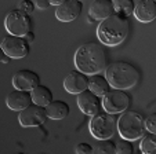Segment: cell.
<instances>
[{
  "mask_svg": "<svg viewBox=\"0 0 156 154\" xmlns=\"http://www.w3.org/2000/svg\"><path fill=\"white\" fill-rule=\"evenodd\" d=\"M133 14L140 22H152L156 18V4L152 0H137L134 3Z\"/></svg>",
  "mask_w": 156,
  "mask_h": 154,
  "instance_id": "9a60e30c",
  "label": "cell"
},
{
  "mask_svg": "<svg viewBox=\"0 0 156 154\" xmlns=\"http://www.w3.org/2000/svg\"><path fill=\"white\" fill-rule=\"evenodd\" d=\"M4 28L11 36L25 37L32 29V18L20 9H12L4 19Z\"/></svg>",
  "mask_w": 156,
  "mask_h": 154,
  "instance_id": "8992f818",
  "label": "cell"
},
{
  "mask_svg": "<svg viewBox=\"0 0 156 154\" xmlns=\"http://www.w3.org/2000/svg\"><path fill=\"white\" fill-rule=\"evenodd\" d=\"M30 95H32L33 103H35V105H39V106H43V108H46L48 103H51V102L54 101L51 90L48 87H46V85H41V84H39L35 90L30 91Z\"/></svg>",
  "mask_w": 156,
  "mask_h": 154,
  "instance_id": "d6986e66",
  "label": "cell"
},
{
  "mask_svg": "<svg viewBox=\"0 0 156 154\" xmlns=\"http://www.w3.org/2000/svg\"><path fill=\"white\" fill-rule=\"evenodd\" d=\"M90 132L98 140L112 139V136L118 131V118L115 114H109L106 111H100L90 120Z\"/></svg>",
  "mask_w": 156,
  "mask_h": 154,
  "instance_id": "5b68a950",
  "label": "cell"
},
{
  "mask_svg": "<svg viewBox=\"0 0 156 154\" xmlns=\"http://www.w3.org/2000/svg\"><path fill=\"white\" fill-rule=\"evenodd\" d=\"M116 154H134V145L130 140L120 139L116 142Z\"/></svg>",
  "mask_w": 156,
  "mask_h": 154,
  "instance_id": "603a6c76",
  "label": "cell"
},
{
  "mask_svg": "<svg viewBox=\"0 0 156 154\" xmlns=\"http://www.w3.org/2000/svg\"><path fill=\"white\" fill-rule=\"evenodd\" d=\"M7 108L11 109L14 111H22L24 109H27L29 105H32V95L28 91H20L14 90L7 95L6 98Z\"/></svg>",
  "mask_w": 156,
  "mask_h": 154,
  "instance_id": "2e32d148",
  "label": "cell"
},
{
  "mask_svg": "<svg viewBox=\"0 0 156 154\" xmlns=\"http://www.w3.org/2000/svg\"><path fill=\"white\" fill-rule=\"evenodd\" d=\"M118 132L122 139L134 140L142 138L145 132V118L134 110H126L118 118Z\"/></svg>",
  "mask_w": 156,
  "mask_h": 154,
  "instance_id": "277c9868",
  "label": "cell"
},
{
  "mask_svg": "<svg viewBox=\"0 0 156 154\" xmlns=\"http://www.w3.org/2000/svg\"><path fill=\"white\" fill-rule=\"evenodd\" d=\"M75 153L76 154H91L93 153V146L90 143H86L82 142L79 145H76L75 147Z\"/></svg>",
  "mask_w": 156,
  "mask_h": 154,
  "instance_id": "d4e9b609",
  "label": "cell"
},
{
  "mask_svg": "<svg viewBox=\"0 0 156 154\" xmlns=\"http://www.w3.org/2000/svg\"><path fill=\"white\" fill-rule=\"evenodd\" d=\"M130 32V22L126 17L113 14L101 21L97 28V37L101 44L108 47L120 46Z\"/></svg>",
  "mask_w": 156,
  "mask_h": 154,
  "instance_id": "7a4b0ae2",
  "label": "cell"
},
{
  "mask_svg": "<svg viewBox=\"0 0 156 154\" xmlns=\"http://www.w3.org/2000/svg\"><path fill=\"white\" fill-rule=\"evenodd\" d=\"M88 91H91L93 94H95L97 96L102 98L109 90H111V85H109L108 80L105 79V76L98 73V74H93L88 77Z\"/></svg>",
  "mask_w": 156,
  "mask_h": 154,
  "instance_id": "e0dca14e",
  "label": "cell"
},
{
  "mask_svg": "<svg viewBox=\"0 0 156 154\" xmlns=\"http://www.w3.org/2000/svg\"><path fill=\"white\" fill-rule=\"evenodd\" d=\"M113 14H115V7L113 2L111 0H94L88 7V18H91L94 22L95 21L101 22Z\"/></svg>",
  "mask_w": 156,
  "mask_h": 154,
  "instance_id": "5bb4252c",
  "label": "cell"
},
{
  "mask_svg": "<svg viewBox=\"0 0 156 154\" xmlns=\"http://www.w3.org/2000/svg\"><path fill=\"white\" fill-rule=\"evenodd\" d=\"M134 154H136V153H134Z\"/></svg>",
  "mask_w": 156,
  "mask_h": 154,
  "instance_id": "836d02e7",
  "label": "cell"
},
{
  "mask_svg": "<svg viewBox=\"0 0 156 154\" xmlns=\"http://www.w3.org/2000/svg\"><path fill=\"white\" fill-rule=\"evenodd\" d=\"M25 40H27V41H28V43H32V41H33V40H35V33H33V32H32V30H30V32H29V33H28V35H27V36H25Z\"/></svg>",
  "mask_w": 156,
  "mask_h": 154,
  "instance_id": "83f0119b",
  "label": "cell"
},
{
  "mask_svg": "<svg viewBox=\"0 0 156 154\" xmlns=\"http://www.w3.org/2000/svg\"><path fill=\"white\" fill-rule=\"evenodd\" d=\"M69 111V105L65 101H53L46 106V114L47 118L51 120H62L65 117H68Z\"/></svg>",
  "mask_w": 156,
  "mask_h": 154,
  "instance_id": "ac0fdd59",
  "label": "cell"
},
{
  "mask_svg": "<svg viewBox=\"0 0 156 154\" xmlns=\"http://www.w3.org/2000/svg\"><path fill=\"white\" fill-rule=\"evenodd\" d=\"M0 47L3 50V53L11 59L25 58V56H28V54L30 51L29 43L25 40V37H18V36L11 35H7L2 40Z\"/></svg>",
  "mask_w": 156,
  "mask_h": 154,
  "instance_id": "ba28073f",
  "label": "cell"
},
{
  "mask_svg": "<svg viewBox=\"0 0 156 154\" xmlns=\"http://www.w3.org/2000/svg\"><path fill=\"white\" fill-rule=\"evenodd\" d=\"M6 56V54L3 53V50H2V47H0V62H3V58Z\"/></svg>",
  "mask_w": 156,
  "mask_h": 154,
  "instance_id": "f546056e",
  "label": "cell"
},
{
  "mask_svg": "<svg viewBox=\"0 0 156 154\" xmlns=\"http://www.w3.org/2000/svg\"><path fill=\"white\" fill-rule=\"evenodd\" d=\"M17 9L22 10V11H25L27 14L30 15L33 12V10H35V3H33V2H29V0H22V2L18 3Z\"/></svg>",
  "mask_w": 156,
  "mask_h": 154,
  "instance_id": "484cf974",
  "label": "cell"
},
{
  "mask_svg": "<svg viewBox=\"0 0 156 154\" xmlns=\"http://www.w3.org/2000/svg\"><path fill=\"white\" fill-rule=\"evenodd\" d=\"M91 154H116V142L113 139L98 140V143L93 146Z\"/></svg>",
  "mask_w": 156,
  "mask_h": 154,
  "instance_id": "ffe728a7",
  "label": "cell"
},
{
  "mask_svg": "<svg viewBox=\"0 0 156 154\" xmlns=\"http://www.w3.org/2000/svg\"><path fill=\"white\" fill-rule=\"evenodd\" d=\"M83 10V2L80 0H64L55 10V18L61 22H72L75 21Z\"/></svg>",
  "mask_w": 156,
  "mask_h": 154,
  "instance_id": "8fae6325",
  "label": "cell"
},
{
  "mask_svg": "<svg viewBox=\"0 0 156 154\" xmlns=\"http://www.w3.org/2000/svg\"><path fill=\"white\" fill-rule=\"evenodd\" d=\"M64 88L66 92L79 95L80 92L88 88V76H86L79 70H72L64 79Z\"/></svg>",
  "mask_w": 156,
  "mask_h": 154,
  "instance_id": "7c38bea8",
  "label": "cell"
},
{
  "mask_svg": "<svg viewBox=\"0 0 156 154\" xmlns=\"http://www.w3.org/2000/svg\"><path fill=\"white\" fill-rule=\"evenodd\" d=\"M40 84V77L36 72L29 69H21L12 74V87L20 91H33Z\"/></svg>",
  "mask_w": 156,
  "mask_h": 154,
  "instance_id": "30bf717a",
  "label": "cell"
},
{
  "mask_svg": "<svg viewBox=\"0 0 156 154\" xmlns=\"http://www.w3.org/2000/svg\"><path fill=\"white\" fill-rule=\"evenodd\" d=\"M105 79L113 90L126 91L138 84L140 72L130 62L115 61L105 67Z\"/></svg>",
  "mask_w": 156,
  "mask_h": 154,
  "instance_id": "3957f363",
  "label": "cell"
},
{
  "mask_svg": "<svg viewBox=\"0 0 156 154\" xmlns=\"http://www.w3.org/2000/svg\"><path fill=\"white\" fill-rule=\"evenodd\" d=\"M113 7H115V14L123 15L127 18L133 14L134 3L131 0H113Z\"/></svg>",
  "mask_w": 156,
  "mask_h": 154,
  "instance_id": "7402d4cb",
  "label": "cell"
},
{
  "mask_svg": "<svg viewBox=\"0 0 156 154\" xmlns=\"http://www.w3.org/2000/svg\"><path fill=\"white\" fill-rule=\"evenodd\" d=\"M62 2H64V0H50V4H51V6H57V7H58L59 4H62Z\"/></svg>",
  "mask_w": 156,
  "mask_h": 154,
  "instance_id": "f1b7e54d",
  "label": "cell"
},
{
  "mask_svg": "<svg viewBox=\"0 0 156 154\" xmlns=\"http://www.w3.org/2000/svg\"><path fill=\"white\" fill-rule=\"evenodd\" d=\"M41 154H44V153H41Z\"/></svg>",
  "mask_w": 156,
  "mask_h": 154,
  "instance_id": "d6a6232c",
  "label": "cell"
},
{
  "mask_svg": "<svg viewBox=\"0 0 156 154\" xmlns=\"http://www.w3.org/2000/svg\"><path fill=\"white\" fill-rule=\"evenodd\" d=\"M145 129L149 134H155L156 132V114L152 113L145 118Z\"/></svg>",
  "mask_w": 156,
  "mask_h": 154,
  "instance_id": "cb8c5ba5",
  "label": "cell"
},
{
  "mask_svg": "<svg viewBox=\"0 0 156 154\" xmlns=\"http://www.w3.org/2000/svg\"><path fill=\"white\" fill-rule=\"evenodd\" d=\"M47 118L46 114V108L39 105H29L27 109H24L22 111H20L18 116V121L22 127L25 128H30V127H40Z\"/></svg>",
  "mask_w": 156,
  "mask_h": 154,
  "instance_id": "9c48e42d",
  "label": "cell"
},
{
  "mask_svg": "<svg viewBox=\"0 0 156 154\" xmlns=\"http://www.w3.org/2000/svg\"><path fill=\"white\" fill-rule=\"evenodd\" d=\"M76 70L86 76L101 73L106 67V53L101 44L95 41L84 43L76 50L73 56Z\"/></svg>",
  "mask_w": 156,
  "mask_h": 154,
  "instance_id": "6da1fadb",
  "label": "cell"
},
{
  "mask_svg": "<svg viewBox=\"0 0 156 154\" xmlns=\"http://www.w3.org/2000/svg\"><path fill=\"white\" fill-rule=\"evenodd\" d=\"M130 102V95L126 91L109 90L101 99V108L109 114H119L129 109Z\"/></svg>",
  "mask_w": 156,
  "mask_h": 154,
  "instance_id": "52a82bcc",
  "label": "cell"
},
{
  "mask_svg": "<svg viewBox=\"0 0 156 154\" xmlns=\"http://www.w3.org/2000/svg\"><path fill=\"white\" fill-rule=\"evenodd\" d=\"M142 154H156V136L155 134H144L140 143Z\"/></svg>",
  "mask_w": 156,
  "mask_h": 154,
  "instance_id": "44dd1931",
  "label": "cell"
},
{
  "mask_svg": "<svg viewBox=\"0 0 156 154\" xmlns=\"http://www.w3.org/2000/svg\"><path fill=\"white\" fill-rule=\"evenodd\" d=\"M10 59H11V58H9V56H4V58H3V63H9V62H10Z\"/></svg>",
  "mask_w": 156,
  "mask_h": 154,
  "instance_id": "4dcf8cb0",
  "label": "cell"
},
{
  "mask_svg": "<svg viewBox=\"0 0 156 154\" xmlns=\"http://www.w3.org/2000/svg\"><path fill=\"white\" fill-rule=\"evenodd\" d=\"M35 6L37 7V9H40V10H47L51 4H50V0H36Z\"/></svg>",
  "mask_w": 156,
  "mask_h": 154,
  "instance_id": "4316f807",
  "label": "cell"
},
{
  "mask_svg": "<svg viewBox=\"0 0 156 154\" xmlns=\"http://www.w3.org/2000/svg\"><path fill=\"white\" fill-rule=\"evenodd\" d=\"M18 154H24V153H18Z\"/></svg>",
  "mask_w": 156,
  "mask_h": 154,
  "instance_id": "1f68e13d",
  "label": "cell"
},
{
  "mask_svg": "<svg viewBox=\"0 0 156 154\" xmlns=\"http://www.w3.org/2000/svg\"><path fill=\"white\" fill-rule=\"evenodd\" d=\"M77 106L87 116H95L101 110V98L93 94L91 91H83L77 95Z\"/></svg>",
  "mask_w": 156,
  "mask_h": 154,
  "instance_id": "4fadbf2b",
  "label": "cell"
}]
</instances>
